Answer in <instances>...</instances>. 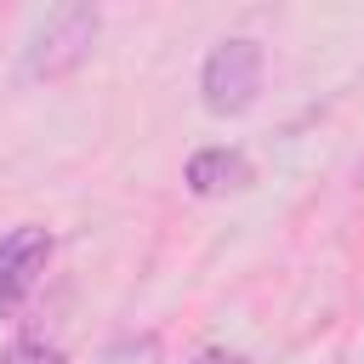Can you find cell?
Listing matches in <instances>:
<instances>
[{
    "mask_svg": "<svg viewBox=\"0 0 364 364\" xmlns=\"http://www.w3.org/2000/svg\"><path fill=\"white\" fill-rule=\"evenodd\" d=\"M97 28H102V11L97 6H57L34 28V40L23 46V80H46V85L51 80H68L91 57Z\"/></svg>",
    "mask_w": 364,
    "mask_h": 364,
    "instance_id": "obj_1",
    "label": "cell"
},
{
    "mask_svg": "<svg viewBox=\"0 0 364 364\" xmlns=\"http://www.w3.org/2000/svg\"><path fill=\"white\" fill-rule=\"evenodd\" d=\"M262 91V46L250 34H228L210 46L205 68H199V102L216 114V119H233L256 102Z\"/></svg>",
    "mask_w": 364,
    "mask_h": 364,
    "instance_id": "obj_2",
    "label": "cell"
},
{
    "mask_svg": "<svg viewBox=\"0 0 364 364\" xmlns=\"http://www.w3.org/2000/svg\"><path fill=\"white\" fill-rule=\"evenodd\" d=\"M46 262H51V233H46V228L23 222V228L0 233V318H11V313L34 296Z\"/></svg>",
    "mask_w": 364,
    "mask_h": 364,
    "instance_id": "obj_3",
    "label": "cell"
},
{
    "mask_svg": "<svg viewBox=\"0 0 364 364\" xmlns=\"http://www.w3.org/2000/svg\"><path fill=\"white\" fill-rule=\"evenodd\" d=\"M250 159L239 154V148H199L188 165H182V182H188V193H199V199H216V193H239V188H250Z\"/></svg>",
    "mask_w": 364,
    "mask_h": 364,
    "instance_id": "obj_4",
    "label": "cell"
},
{
    "mask_svg": "<svg viewBox=\"0 0 364 364\" xmlns=\"http://www.w3.org/2000/svg\"><path fill=\"white\" fill-rule=\"evenodd\" d=\"M0 364H63V347L57 341H40V336H23L0 353Z\"/></svg>",
    "mask_w": 364,
    "mask_h": 364,
    "instance_id": "obj_5",
    "label": "cell"
},
{
    "mask_svg": "<svg viewBox=\"0 0 364 364\" xmlns=\"http://www.w3.org/2000/svg\"><path fill=\"white\" fill-rule=\"evenodd\" d=\"M188 364H245L239 353H222V347H205L199 358H188Z\"/></svg>",
    "mask_w": 364,
    "mask_h": 364,
    "instance_id": "obj_6",
    "label": "cell"
}]
</instances>
